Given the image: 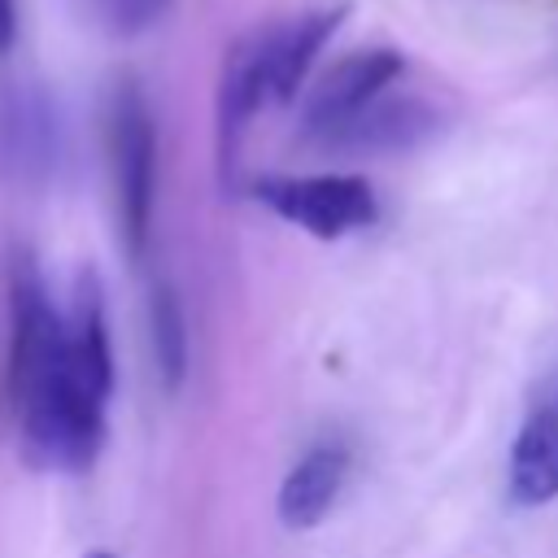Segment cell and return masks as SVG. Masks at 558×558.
<instances>
[{"label":"cell","instance_id":"obj_14","mask_svg":"<svg viewBox=\"0 0 558 558\" xmlns=\"http://www.w3.org/2000/svg\"><path fill=\"white\" fill-rule=\"evenodd\" d=\"M87 558H113V554H105V549H92V554H87Z\"/></svg>","mask_w":558,"mask_h":558},{"label":"cell","instance_id":"obj_2","mask_svg":"<svg viewBox=\"0 0 558 558\" xmlns=\"http://www.w3.org/2000/svg\"><path fill=\"white\" fill-rule=\"evenodd\" d=\"M105 153H109V183H113V214L118 235L131 257L148 244L153 222V187H157V122L135 83H118L105 109Z\"/></svg>","mask_w":558,"mask_h":558},{"label":"cell","instance_id":"obj_12","mask_svg":"<svg viewBox=\"0 0 558 558\" xmlns=\"http://www.w3.org/2000/svg\"><path fill=\"white\" fill-rule=\"evenodd\" d=\"M166 4H170V0H100V13H105V22H109L113 31L131 35V31L153 26V22L166 13Z\"/></svg>","mask_w":558,"mask_h":558},{"label":"cell","instance_id":"obj_9","mask_svg":"<svg viewBox=\"0 0 558 558\" xmlns=\"http://www.w3.org/2000/svg\"><path fill=\"white\" fill-rule=\"evenodd\" d=\"M65 349L70 366L83 388L100 401L113 392V353H109V323H105V288L96 270H78L70 314H65Z\"/></svg>","mask_w":558,"mask_h":558},{"label":"cell","instance_id":"obj_13","mask_svg":"<svg viewBox=\"0 0 558 558\" xmlns=\"http://www.w3.org/2000/svg\"><path fill=\"white\" fill-rule=\"evenodd\" d=\"M17 39V9L13 0H0V52H9Z\"/></svg>","mask_w":558,"mask_h":558},{"label":"cell","instance_id":"obj_4","mask_svg":"<svg viewBox=\"0 0 558 558\" xmlns=\"http://www.w3.org/2000/svg\"><path fill=\"white\" fill-rule=\"evenodd\" d=\"M401 70H405V61L392 48H362V52H349L344 61H336L305 100L310 135H327L331 126H340L353 113H362L366 105H375Z\"/></svg>","mask_w":558,"mask_h":558},{"label":"cell","instance_id":"obj_10","mask_svg":"<svg viewBox=\"0 0 558 558\" xmlns=\"http://www.w3.org/2000/svg\"><path fill=\"white\" fill-rule=\"evenodd\" d=\"M344 480H349V449L336 440L314 445L279 484V519L292 532L318 527L331 514Z\"/></svg>","mask_w":558,"mask_h":558},{"label":"cell","instance_id":"obj_5","mask_svg":"<svg viewBox=\"0 0 558 558\" xmlns=\"http://www.w3.org/2000/svg\"><path fill=\"white\" fill-rule=\"evenodd\" d=\"M0 161L17 183H44L57 166V113L39 87L13 83L0 96Z\"/></svg>","mask_w":558,"mask_h":558},{"label":"cell","instance_id":"obj_11","mask_svg":"<svg viewBox=\"0 0 558 558\" xmlns=\"http://www.w3.org/2000/svg\"><path fill=\"white\" fill-rule=\"evenodd\" d=\"M148 336H153V362H157L161 384L179 388L187 375V327H183V310L170 283L148 288Z\"/></svg>","mask_w":558,"mask_h":558},{"label":"cell","instance_id":"obj_7","mask_svg":"<svg viewBox=\"0 0 558 558\" xmlns=\"http://www.w3.org/2000/svg\"><path fill=\"white\" fill-rule=\"evenodd\" d=\"M340 17H344V9H318V13L292 17V22L270 26L266 35H257V44H262V83H266L270 105L296 100L314 57L340 31Z\"/></svg>","mask_w":558,"mask_h":558},{"label":"cell","instance_id":"obj_8","mask_svg":"<svg viewBox=\"0 0 558 558\" xmlns=\"http://www.w3.org/2000/svg\"><path fill=\"white\" fill-rule=\"evenodd\" d=\"M510 497L519 506H545L558 497V379L532 401L510 449Z\"/></svg>","mask_w":558,"mask_h":558},{"label":"cell","instance_id":"obj_6","mask_svg":"<svg viewBox=\"0 0 558 558\" xmlns=\"http://www.w3.org/2000/svg\"><path fill=\"white\" fill-rule=\"evenodd\" d=\"M436 131V109L423 105L418 96H379L349 122L331 126L327 135H314L331 153H353V157H379V153H405L418 148Z\"/></svg>","mask_w":558,"mask_h":558},{"label":"cell","instance_id":"obj_1","mask_svg":"<svg viewBox=\"0 0 558 558\" xmlns=\"http://www.w3.org/2000/svg\"><path fill=\"white\" fill-rule=\"evenodd\" d=\"M9 397L35 466L87 471L96 462L105 445V401L74 375L65 314L52 310L31 257H17L9 275Z\"/></svg>","mask_w":558,"mask_h":558},{"label":"cell","instance_id":"obj_3","mask_svg":"<svg viewBox=\"0 0 558 558\" xmlns=\"http://www.w3.org/2000/svg\"><path fill=\"white\" fill-rule=\"evenodd\" d=\"M257 201L314 240H340L379 214L371 183L357 174H266Z\"/></svg>","mask_w":558,"mask_h":558},{"label":"cell","instance_id":"obj_15","mask_svg":"<svg viewBox=\"0 0 558 558\" xmlns=\"http://www.w3.org/2000/svg\"><path fill=\"white\" fill-rule=\"evenodd\" d=\"M554 379H558V375H554Z\"/></svg>","mask_w":558,"mask_h":558}]
</instances>
